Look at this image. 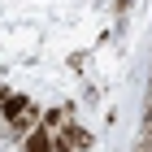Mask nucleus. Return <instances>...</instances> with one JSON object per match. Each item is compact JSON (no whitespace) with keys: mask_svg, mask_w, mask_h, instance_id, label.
Here are the masks:
<instances>
[{"mask_svg":"<svg viewBox=\"0 0 152 152\" xmlns=\"http://www.w3.org/2000/svg\"><path fill=\"white\" fill-rule=\"evenodd\" d=\"M4 113H9V122H13V126H26V122H31V104H26L22 96H9Z\"/></svg>","mask_w":152,"mask_h":152,"instance_id":"f257e3e1","label":"nucleus"},{"mask_svg":"<svg viewBox=\"0 0 152 152\" xmlns=\"http://www.w3.org/2000/svg\"><path fill=\"white\" fill-rule=\"evenodd\" d=\"M83 143H87V135H83V130H65V135H61V139H57V152H70V148H83Z\"/></svg>","mask_w":152,"mask_h":152,"instance_id":"f03ea898","label":"nucleus"},{"mask_svg":"<svg viewBox=\"0 0 152 152\" xmlns=\"http://www.w3.org/2000/svg\"><path fill=\"white\" fill-rule=\"evenodd\" d=\"M26 152H48V135L44 130H35V135L26 139Z\"/></svg>","mask_w":152,"mask_h":152,"instance_id":"7ed1b4c3","label":"nucleus"},{"mask_svg":"<svg viewBox=\"0 0 152 152\" xmlns=\"http://www.w3.org/2000/svg\"><path fill=\"white\" fill-rule=\"evenodd\" d=\"M0 100H4V87H0Z\"/></svg>","mask_w":152,"mask_h":152,"instance_id":"20e7f679","label":"nucleus"}]
</instances>
